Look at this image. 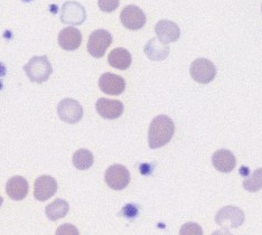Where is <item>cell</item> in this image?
<instances>
[{
	"label": "cell",
	"mask_w": 262,
	"mask_h": 235,
	"mask_svg": "<svg viewBox=\"0 0 262 235\" xmlns=\"http://www.w3.org/2000/svg\"><path fill=\"white\" fill-rule=\"evenodd\" d=\"M175 132V124L167 116H158L155 118L148 132V143L151 149H157L167 144Z\"/></svg>",
	"instance_id": "1"
},
{
	"label": "cell",
	"mask_w": 262,
	"mask_h": 235,
	"mask_svg": "<svg viewBox=\"0 0 262 235\" xmlns=\"http://www.w3.org/2000/svg\"><path fill=\"white\" fill-rule=\"evenodd\" d=\"M24 71L32 82L43 83L52 74V65L46 56H35L24 66Z\"/></svg>",
	"instance_id": "2"
},
{
	"label": "cell",
	"mask_w": 262,
	"mask_h": 235,
	"mask_svg": "<svg viewBox=\"0 0 262 235\" xmlns=\"http://www.w3.org/2000/svg\"><path fill=\"white\" fill-rule=\"evenodd\" d=\"M111 43V34L108 31H104V29H98V31H94L89 37L88 51L95 58L103 57Z\"/></svg>",
	"instance_id": "3"
},
{
	"label": "cell",
	"mask_w": 262,
	"mask_h": 235,
	"mask_svg": "<svg viewBox=\"0 0 262 235\" xmlns=\"http://www.w3.org/2000/svg\"><path fill=\"white\" fill-rule=\"evenodd\" d=\"M190 76L194 81L201 84H207L214 80L216 75V69L211 61L206 58H198L190 65Z\"/></svg>",
	"instance_id": "4"
},
{
	"label": "cell",
	"mask_w": 262,
	"mask_h": 235,
	"mask_svg": "<svg viewBox=\"0 0 262 235\" xmlns=\"http://www.w3.org/2000/svg\"><path fill=\"white\" fill-rule=\"evenodd\" d=\"M106 185L113 190H122L130 183V173L122 165H112L105 172Z\"/></svg>",
	"instance_id": "5"
},
{
	"label": "cell",
	"mask_w": 262,
	"mask_h": 235,
	"mask_svg": "<svg viewBox=\"0 0 262 235\" xmlns=\"http://www.w3.org/2000/svg\"><path fill=\"white\" fill-rule=\"evenodd\" d=\"M57 113L62 121L76 123L83 117V108L74 99H64L57 105Z\"/></svg>",
	"instance_id": "6"
},
{
	"label": "cell",
	"mask_w": 262,
	"mask_h": 235,
	"mask_svg": "<svg viewBox=\"0 0 262 235\" xmlns=\"http://www.w3.org/2000/svg\"><path fill=\"white\" fill-rule=\"evenodd\" d=\"M85 9L79 3L68 2L63 5L61 11V22L65 24V25H81L85 20Z\"/></svg>",
	"instance_id": "7"
},
{
	"label": "cell",
	"mask_w": 262,
	"mask_h": 235,
	"mask_svg": "<svg viewBox=\"0 0 262 235\" xmlns=\"http://www.w3.org/2000/svg\"><path fill=\"white\" fill-rule=\"evenodd\" d=\"M243 221L244 213L242 212V209L235 206H225L220 209L215 216L216 224L229 228L239 227Z\"/></svg>",
	"instance_id": "8"
},
{
	"label": "cell",
	"mask_w": 262,
	"mask_h": 235,
	"mask_svg": "<svg viewBox=\"0 0 262 235\" xmlns=\"http://www.w3.org/2000/svg\"><path fill=\"white\" fill-rule=\"evenodd\" d=\"M120 19L124 27L131 29V31H138V29L145 26L147 18L144 11L139 7L130 5L124 7L121 11Z\"/></svg>",
	"instance_id": "9"
},
{
	"label": "cell",
	"mask_w": 262,
	"mask_h": 235,
	"mask_svg": "<svg viewBox=\"0 0 262 235\" xmlns=\"http://www.w3.org/2000/svg\"><path fill=\"white\" fill-rule=\"evenodd\" d=\"M57 190V183L56 180L44 175V176L38 177L35 180L34 185V196L39 202H45L55 194Z\"/></svg>",
	"instance_id": "10"
},
{
	"label": "cell",
	"mask_w": 262,
	"mask_h": 235,
	"mask_svg": "<svg viewBox=\"0 0 262 235\" xmlns=\"http://www.w3.org/2000/svg\"><path fill=\"white\" fill-rule=\"evenodd\" d=\"M100 90L105 94L119 95L126 89V81L122 76L112 73H104L99 80Z\"/></svg>",
	"instance_id": "11"
},
{
	"label": "cell",
	"mask_w": 262,
	"mask_h": 235,
	"mask_svg": "<svg viewBox=\"0 0 262 235\" xmlns=\"http://www.w3.org/2000/svg\"><path fill=\"white\" fill-rule=\"evenodd\" d=\"M95 109L104 119H118L123 113V104L119 100H110L101 98L95 103Z\"/></svg>",
	"instance_id": "12"
},
{
	"label": "cell",
	"mask_w": 262,
	"mask_h": 235,
	"mask_svg": "<svg viewBox=\"0 0 262 235\" xmlns=\"http://www.w3.org/2000/svg\"><path fill=\"white\" fill-rule=\"evenodd\" d=\"M82 34L77 28L67 27L58 34V44L65 51H75L81 46Z\"/></svg>",
	"instance_id": "13"
},
{
	"label": "cell",
	"mask_w": 262,
	"mask_h": 235,
	"mask_svg": "<svg viewBox=\"0 0 262 235\" xmlns=\"http://www.w3.org/2000/svg\"><path fill=\"white\" fill-rule=\"evenodd\" d=\"M155 32H156L158 36V39L162 40L165 44L178 40L181 36L180 27H178L177 24L170 20L158 22L157 25L155 26Z\"/></svg>",
	"instance_id": "14"
},
{
	"label": "cell",
	"mask_w": 262,
	"mask_h": 235,
	"mask_svg": "<svg viewBox=\"0 0 262 235\" xmlns=\"http://www.w3.org/2000/svg\"><path fill=\"white\" fill-rule=\"evenodd\" d=\"M212 164L219 172L230 173L235 168L236 160L234 155L230 150L220 149L214 153L212 157Z\"/></svg>",
	"instance_id": "15"
},
{
	"label": "cell",
	"mask_w": 262,
	"mask_h": 235,
	"mask_svg": "<svg viewBox=\"0 0 262 235\" xmlns=\"http://www.w3.org/2000/svg\"><path fill=\"white\" fill-rule=\"evenodd\" d=\"M27 180L21 176L11 177L6 184V193L14 201H23L28 194Z\"/></svg>",
	"instance_id": "16"
},
{
	"label": "cell",
	"mask_w": 262,
	"mask_h": 235,
	"mask_svg": "<svg viewBox=\"0 0 262 235\" xmlns=\"http://www.w3.org/2000/svg\"><path fill=\"white\" fill-rule=\"evenodd\" d=\"M145 53L151 61H163L168 56L169 46L158 38H151L145 46Z\"/></svg>",
	"instance_id": "17"
},
{
	"label": "cell",
	"mask_w": 262,
	"mask_h": 235,
	"mask_svg": "<svg viewBox=\"0 0 262 235\" xmlns=\"http://www.w3.org/2000/svg\"><path fill=\"white\" fill-rule=\"evenodd\" d=\"M108 61L112 68L123 71L130 68L133 58H131V54L127 50H124V48H116V50L111 51L109 54Z\"/></svg>",
	"instance_id": "18"
},
{
	"label": "cell",
	"mask_w": 262,
	"mask_h": 235,
	"mask_svg": "<svg viewBox=\"0 0 262 235\" xmlns=\"http://www.w3.org/2000/svg\"><path fill=\"white\" fill-rule=\"evenodd\" d=\"M70 209V205L67 201L61 200V198H57L53 203L50 205H47V207L45 209V213L47 219L55 222L59 219H63L67 216Z\"/></svg>",
	"instance_id": "19"
},
{
	"label": "cell",
	"mask_w": 262,
	"mask_h": 235,
	"mask_svg": "<svg viewBox=\"0 0 262 235\" xmlns=\"http://www.w3.org/2000/svg\"><path fill=\"white\" fill-rule=\"evenodd\" d=\"M93 155L88 149H80L73 155V165L80 170H86L93 165Z\"/></svg>",
	"instance_id": "20"
},
{
	"label": "cell",
	"mask_w": 262,
	"mask_h": 235,
	"mask_svg": "<svg viewBox=\"0 0 262 235\" xmlns=\"http://www.w3.org/2000/svg\"><path fill=\"white\" fill-rule=\"evenodd\" d=\"M243 187L251 193L262 189V168H258L251 174V176L243 180Z\"/></svg>",
	"instance_id": "21"
},
{
	"label": "cell",
	"mask_w": 262,
	"mask_h": 235,
	"mask_svg": "<svg viewBox=\"0 0 262 235\" xmlns=\"http://www.w3.org/2000/svg\"><path fill=\"white\" fill-rule=\"evenodd\" d=\"M180 234L181 235H202L203 234V230H202L196 223H186V224L181 228Z\"/></svg>",
	"instance_id": "22"
},
{
	"label": "cell",
	"mask_w": 262,
	"mask_h": 235,
	"mask_svg": "<svg viewBox=\"0 0 262 235\" xmlns=\"http://www.w3.org/2000/svg\"><path fill=\"white\" fill-rule=\"evenodd\" d=\"M98 5L104 13H111L119 7V0H98Z\"/></svg>",
	"instance_id": "23"
},
{
	"label": "cell",
	"mask_w": 262,
	"mask_h": 235,
	"mask_svg": "<svg viewBox=\"0 0 262 235\" xmlns=\"http://www.w3.org/2000/svg\"><path fill=\"white\" fill-rule=\"evenodd\" d=\"M57 235H79V231L77 228L71 224H64L59 226L56 231Z\"/></svg>",
	"instance_id": "24"
},
{
	"label": "cell",
	"mask_w": 262,
	"mask_h": 235,
	"mask_svg": "<svg viewBox=\"0 0 262 235\" xmlns=\"http://www.w3.org/2000/svg\"><path fill=\"white\" fill-rule=\"evenodd\" d=\"M122 214L126 216L127 219H135L137 215H138V208L136 207V205L128 204L122 209Z\"/></svg>",
	"instance_id": "25"
},
{
	"label": "cell",
	"mask_w": 262,
	"mask_h": 235,
	"mask_svg": "<svg viewBox=\"0 0 262 235\" xmlns=\"http://www.w3.org/2000/svg\"><path fill=\"white\" fill-rule=\"evenodd\" d=\"M6 74V68L3 63H0V76H4Z\"/></svg>",
	"instance_id": "26"
},
{
	"label": "cell",
	"mask_w": 262,
	"mask_h": 235,
	"mask_svg": "<svg viewBox=\"0 0 262 235\" xmlns=\"http://www.w3.org/2000/svg\"><path fill=\"white\" fill-rule=\"evenodd\" d=\"M3 203H4V200H3V197L0 196V207H2V205H3Z\"/></svg>",
	"instance_id": "27"
},
{
	"label": "cell",
	"mask_w": 262,
	"mask_h": 235,
	"mask_svg": "<svg viewBox=\"0 0 262 235\" xmlns=\"http://www.w3.org/2000/svg\"><path fill=\"white\" fill-rule=\"evenodd\" d=\"M3 88V83L2 82H0V89H2Z\"/></svg>",
	"instance_id": "28"
}]
</instances>
